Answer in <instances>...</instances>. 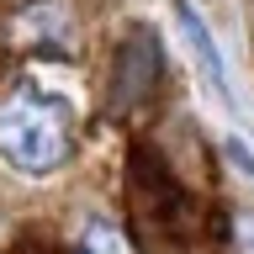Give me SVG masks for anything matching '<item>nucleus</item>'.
<instances>
[{
	"mask_svg": "<svg viewBox=\"0 0 254 254\" xmlns=\"http://www.w3.org/2000/svg\"><path fill=\"white\" fill-rule=\"evenodd\" d=\"M0 154L21 175H53L74 154V122L53 95L16 90L0 106Z\"/></svg>",
	"mask_w": 254,
	"mask_h": 254,
	"instance_id": "obj_1",
	"label": "nucleus"
},
{
	"mask_svg": "<svg viewBox=\"0 0 254 254\" xmlns=\"http://www.w3.org/2000/svg\"><path fill=\"white\" fill-rule=\"evenodd\" d=\"M175 21L186 32V48H190V59H196V69H201V79L228 101V69H222V53H217V43H212L206 21L196 16V5H190V0H175Z\"/></svg>",
	"mask_w": 254,
	"mask_h": 254,
	"instance_id": "obj_2",
	"label": "nucleus"
},
{
	"mask_svg": "<svg viewBox=\"0 0 254 254\" xmlns=\"http://www.w3.org/2000/svg\"><path fill=\"white\" fill-rule=\"evenodd\" d=\"M79 254H127V244L117 238V228H106V222H95L90 238L79 244Z\"/></svg>",
	"mask_w": 254,
	"mask_h": 254,
	"instance_id": "obj_3",
	"label": "nucleus"
},
{
	"mask_svg": "<svg viewBox=\"0 0 254 254\" xmlns=\"http://www.w3.org/2000/svg\"><path fill=\"white\" fill-rule=\"evenodd\" d=\"M233 249L238 254H254V212H238V217H233Z\"/></svg>",
	"mask_w": 254,
	"mask_h": 254,
	"instance_id": "obj_4",
	"label": "nucleus"
},
{
	"mask_svg": "<svg viewBox=\"0 0 254 254\" xmlns=\"http://www.w3.org/2000/svg\"><path fill=\"white\" fill-rule=\"evenodd\" d=\"M228 159H238V164H244V175H254V154H249L238 138H228Z\"/></svg>",
	"mask_w": 254,
	"mask_h": 254,
	"instance_id": "obj_5",
	"label": "nucleus"
}]
</instances>
